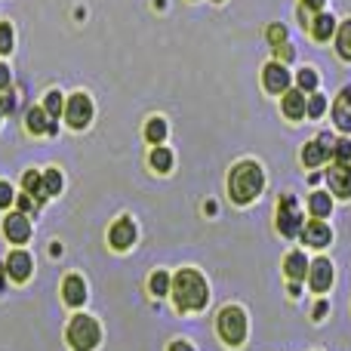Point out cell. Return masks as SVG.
I'll use <instances>...</instances> for the list:
<instances>
[{
  "instance_id": "obj_5",
  "label": "cell",
  "mask_w": 351,
  "mask_h": 351,
  "mask_svg": "<svg viewBox=\"0 0 351 351\" xmlns=\"http://www.w3.org/2000/svg\"><path fill=\"white\" fill-rule=\"evenodd\" d=\"M65 121L71 123L74 130H84L86 123L93 121V102L84 96V93H77V96H71L65 102Z\"/></svg>"
},
{
  "instance_id": "obj_10",
  "label": "cell",
  "mask_w": 351,
  "mask_h": 351,
  "mask_svg": "<svg viewBox=\"0 0 351 351\" xmlns=\"http://www.w3.org/2000/svg\"><path fill=\"white\" fill-rule=\"evenodd\" d=\"M308 280H311V290L315 293L330 290V284H333V262L330 259H315L308 265Z\"/></svg>"
},
{
  "instance_id": "obj_27",
  "label": "cell",
  "mask_w": 351,
  "mask_h": 351,
  "mask_svg": "<svg viewBox=\"0 0 351 351\" xmlns=\"http://www.w3.org/2000/svg\"><path fill=\"white\" fill-rule=\"evenodd\" d=\"M43 108H47V114L49 117H53V121H56V117H62V114H65V105H62V93H49V96H47V102H43Z\"/></svg>"
},
{
  "instance_id": "obj_19",
  "label": "cell",
  "mask_w": 351,
  "mask_h": 351,
  "mask_svg": "<svg viewBox=\"0 0 351 351\" xmlns=\"http://www.w3.org/2000/svg\"><path fill=\"white\" fill-rule=\"evenodd\" d=\"M49 114H47V108H28V114H25V127L31 130V133H49Z\"/></svg>"
},
{
  "instance_id": "obj_24",
  "label": "cell",
  "mask_w": 351,
  "mask_h": 351,
  "mask_svg": "<svg viewBox=\"0 0 351 351\" xmlns=\"http://www.w3.org/2000/svg\"><path fill=\"white\" fill-rule=\"evenodd\" d=\"M173 290V278L167 271H154L152 274V293L154 296H167Z\"/></svg>"
},
{
  "instance_id": "obj_25",
  "label": "cell",
  "mask_w": 351,
  "mask_h": 351,
  "mask_svg": "<svg viewBox=\"0 0 351 351\" xmlns=\"http://www.w3.org/2000/svg\"><path fill=\"white\" fill-rule=\"evenodd\" d=\"M145 136H148V142H154V145H160V142L167 139V123L160 121V117H154V121H148Z\"/></svg>"
},
{
  "instance_id": "obj_39",
  "label": "cell",
  "mask_w": 351,
  "mask_h": 351,
  "mask_svg": "<svg viewBox=\"0 0 351 351\" xmlns=\"http://www.w3.org/2000/svg\"><path fill=\"white\" fill-rule=\"evenodd\" d=\"M6 278H10V274H6V262H0V293L6 290Z\"/></svg>"
},
{
  "instance_id": "obj_11",
  "label": "cell",
  "mask_w": 351,
  "mask_h": 351,
  "mask_svg": "<svg viewBox=\"0 0 351 351\" xmlns=\"http://www.w3.org/2000/svg\"><path fill=\"white\" fill-rule=\"evenodd\" d=\"M3 234L10 237L12 243H25L31 237V222L25 213H10V216L3 219Z\"/></svg>"
},
{
  "instance_id": "obj_32",
  "label": "cell",
  "mask_w": 351,
  "mask_h": 351,
  "mask_svg": "<svg viewBox=\"0 0 351 351\" xmlns=\"http://www.w3.org/2000/svg\"><path fill=\"white\" fill-rule=\"evenodd\" d=\"M324 111H327V99H324L321 93H311V99H308V117H321Z\"/></svg>"
},
{
  "instance_id": "obj_3",
  "label": "cell",
  "mask_w": 351,
  "mask_h": 351,
  "mask_svg": "<svg viewBox=\"0 0 351 351\" xmlns=\"http://www.w3.org/2000/svg\"><path fill=\"white\" fill-rule=\"evenodd\" d=\"M68 342H71L74 351H93L102 342V330L90 315H77L68 324Z\"/></svg>"
},
{
  "instance_id": "obj_20",
  "label": "cell",
  "mask_w": 351,
  "mask_h": 351,
  "mask_svg": "<svg viewBox=\"0 0 351 351\" xmlns=\"http://www.w3.org/2000/svg\"><path fill=\"white\" fill-rule=\"evenodd\" d=\"M308 210H311V216L315 219H327L330 213H333V197L324 194V191H315L308 197Z\"/></svg>"
},
{
  "instance_id": "obj_26",
  "label": "cell",
  "mask_w": 351,
  "mask_h": 351,
  "mask_svg": "<svg viewBox=\"0 0 351 351\" xmlns=\"http://www.w3.org/2000/svg\"><path fill=\"white\" fill-rule=\"evenodd\" d=\"M152 167L158 173H170L173 170V154L167 152V148H158V152L152 154Z\"/></svg>"
},
{
  "instance_id": "obj_36",
  "label": "cell",
  "mask_w": 351,
  "mask_h": 351,
  "mask_svg": "<svg viewBox=\"0 0 351 351\" xmlns=\"http://www.w3.org/2000/svg\"><path fill=\"white\" fill-rule=\"evenodd\" d=\"M10 80H12V74H10V68L0 62V90H10Z\"/></svg>"
},
{
  "instance_id": "obj_31",
  "label": "cell",
  "mask_w": 351,
  "mask_h": 351,
  "mask_svg": "<svg viewBox=\"0 0 351 351\" xmlns=\"http://www.w3.org/2000/svg\"><path fill=\"white\" fill-rule=\"evenodd\" d=\"M43 185H47L49 194H59L62 191V173L59 170H47L43 173Z\"/></svg>"
},
{
  "instance_id": "obj_18",
  "label": "cell",
  "mask_w": 351,
  "mask_h": 351,
  "mask_svg": "<svg viewBox=\"0 0 351 351\" xmlns=\"http://www.w3.org/2000/svg\"><path fill=\"white\" fill-rule=\"evenodd\" d=\"M22 185H25V191L31 194V197L37 200V206L43 204V200L49 197V191H47V185H43V176L37 173V170H28L25 173V179H22Z\"/></svg>"
},
{
  "instance_id": "obj_6",
  "label": "cell",
  "mask_w": 351,
  "mask_h": 351,
  "mask_svg": "<svg viewBox=\"0 0 351 351\" xmlns=\"http://www.w3.org/2000/svg\"><path fill=\"white\" fill-rule=\"evenodd\" d=\"M278 231H280L284 237H296V234H302V216H299L296 200H293V197H284V200H280Z\"/></svg>"
},
{
  "instance_id": "obj_15",
  "label": "cell",
  "mask_w": 351,
  "mask_h": 351,
  "mask_svg": "<svg viewBox=\"0 0 351 351\" xmlns=\"http://www.w3.org/2000/svg\"><path fill=\"white\" fill-rule=\"evenodd\" d=\"M284 114L290 121H302L308 114V99H305L302 90H287L284 93Z\"/></svg>"
},
{
  "instance_id": "obj_2",
  "label": "cell",
  "mask_w": 351,
  "mask_h": 351,
  "mask_svg": "<svg viewBox=\"0 0 351 351\" xmlns=\"http://www.w3.org/2000/svg\"><path fill=\"white\" fill-rule=\"evenodd\" d=\"M262 188H265V173H262L253 160L237 164L228 176V197L234 200V204H250V200H256L262 194Z\"/></svg>"
},
{
  "instance_id": "obj_30",
  "label": "cell",
  "mask_w": 351,
  "mask_h": 351,
  "mask_svg": "<svg viewBox=\"0 0 351 351\" xmlns=\"http://www.w3.org/2000/svg\"><path fill=\"white\" fill-rule=\"evenodd\" d=\"M333 160L336 164H351V142L348 139H342L333 145Z\"/></svg>"
},
{
  "instance_id": "obj_17",
  "label": "cell",
  "mask_w": 351,
  "mask_h": 351,
  "mask_svg": "<svg viewBox=\"0 0 351 351\" xmlns=\"http://www.w3.org/2000/svg\"><path fill=\"white\" fill-rule=\"evenodd\" d=\"M62 296H65V302L68 305H84L86 302V284H84V278H77V274H68L65 278V284H62Z\"/></svg>"
},
{
  "instance_id": "obj_7",
  "label": "cell",
  "mask_w": 351,
  "mask_h": 351,
  "mask_svg": "<svg viewBox=\"0 0 351 351\" xmlns=\"http://www.w3.org/2000/svg\"><path fill=\"white\" fill-rule=\"evenodd\" d=\"M333 145H336V142L330 139L327 133H321V139L308 142V145L302 148V164L308 167V170H315V167H321L324 160H330V158H333Z\"/></svg>"
},
{
  "instance_id": "obj_16",
  "label": "cell",
  "mask_w": 351,
  "mask_h": 351,
  "mask_svg": "<svg viewBox=\"0 0 351 351\" xmlns=\"http://www.w3.org/2000/svg\"><path fill=\"white\" fill-rule=\"evenodd\" d=\"M333 121L342 133H351V86L336 96V105H333Z\"/></svg>"
},
{
  "instance_id": "obj_29",
  "label": "cell",
  "mask_w": 351,
  "mask_h": 351,
  "mask_svg": "<svg viewBox=\"0 0 351 351\" xmlns=\"http://www.w3.org/2000/svg\"><path fill=\"white\" fill-rule=\"evenodd\" d=\"M299 90L302 93H317V74L311 71V68L299 71Z\"/></svg>"
},
{
  "instance_id": "obj_22",
  "label": "cell",
  "mask_w": 351,
  "mask_h": 351,
  "mask_svg": "<svg viewBox=\"0 0 351 351\" xmlns=\"http://www.w3.org/2000/svg\"><path fill=\"white\" fill-rule=\"evenodd\" d=\"M333 31H336V19L330 16V12H317V19H315V37L317 40H330Z\"/></svg>"
},
{
  "instance_id": "obj_35",
  "label": "cell",
  "mask_w": 351,
  "mask_h": 351,
  "mask_svg": "<svg viewBox=\"0 0 351 351\" xmlns=\"http://www.w3.org/2000/svg\"><path fill=\"white\" fill-rule=\"evenodd\" d=\"M16 204V191H12L10 182H0V210H6V206Z\"/></svg>"
},
{
  "instance_id": "obj_28",
  "label": "cell",
  "mask_w": 351,
  "mask_h": 351,
  "mask_svg": "<svg viewBox=\"0 0 351 351\" xmlns=\"http://www.w3.org/2000/svg\"><path fill=\"white\" fill-rule=\"evenodd\" d=\"M12 47H16V40H12V25L10 22H0V53H12Z\"/></svg>"
},
{
  "instance_id": "obj_38",
  "label": "cell",
  "mask_w": 351,
  "mask_h": 351,
  "mask_svg": "<svg viewBox=\"0 0 351 351\" xmlns=\"http://www.w3.org/2000/svg\"><path fill=\"white\" fill-rule=\"evenodd\" d=\"M302 3H305V10H324V3H327V0H302Z\"/></svg>"
},
{
  "instance_id": "obj_12",
  "label": "cell",
  "mask_w": 351,
  "mask_h": 351,
  "mask_svg": "<svg viewBox=\"0 0 351 351\" xmlns=\"http://www.w3.org/2000/svg\"><path fill=\"white\" fill-rule=\"evenodd\" d=\"M108 241H111V247H114V250H130V247H133V243H136V225H133V219H121V222L111 225Z\"/></svg>"
},
{
  "instance_id": "obj_8",
  "label": "cell",
  "mask_w": 351,
  "mask_h": 351,
  "mask_svg": "<svg viewBox=\"0 0 351 351\" xmlns=\"http://www.w3.org/2000/svg\"><path fill=\"white\" fill-rule=\"evenodd\" d=\"M327 185L336 197H351V164H333L330 167Z\"/></svg>"
},
{
  "instance_id": "obj_37",
  "label": "cell",
  "mask_w": 351,
  "mask_h": 351,
  "mask_svg": "<svg viewBox=\"0 0 351 351\" xmlns=\"http://www.w3.org/2000/svg\"><path fill=\"white\" fill-rule=\"evenodd\" d=\"M327 308H330L327 302H317L315 305V321H324V317H327Z\"/></svg>"
},
{
  "instance_id": "obj_1",
  "label": "cell",
  "mask_w": 351,
  "mask_h": 351,
  "mask_svg": "<svg viewBox=\"0 0 351 351\" xmlns=\"http://www.w3.org/2000/svg\"><path fill=\"white\" fill-rule=\"evenodd\" d=\"M173 296L182 311H200L206 305V296H210L204 274L194 271V268H182L173 278Z\"/></svg>"
},
{
  "instance_id": "obj_13",
  "label": "cell",
  "mask_w": 351,
  "mask_h": 351,
  "mask_svg": "<svg viewBox=\"0 0 351 351\" xmlns=\"http://www.w3.org/2000/svg\"><path fill=\"white\" fill-rule=\"evenodd\" d=\"M293 84L290 71H287L284 65H278V62H271V65L265 68V90L268 93H287Z\"/></svg>"
},
{
  "instance_id": "obj_23",
  "label": "cell",
  "mask_w": 351,
  "mask_h": 351,
  "mask_svg": "<svg viewBox=\"0 0 351 351\" xmlns=\"http://www.w3.org/2000/svg\"><path fill=\"white\" fill-rule=\"evenodd\" d=\"M336 49H339L342 59L351 62V22H346L339 31H336Z\"/></svg>"
},
{
  "instance_id": "obj_4",
  "label": "cell",
  "mask_w": 351,
  "mask_h": 351,
  "mask_svg": "<svg viewBox=\"0 0 351 351\" xmlns=\"http://www.w3.org/2000/svg\"><path fill=\"white\" fill-rule=\"evenodd\" d=\"M219 333H222L225 346L231 348L243 346V339H247V315L241 308H225L219 315Z\"/></svg>"
},
{
  "instance_id": "obj_40",
  "label": "cell",
  "mask_w": 351,
  "mask_h": 351,
  "mask_svg": "<svg viewBox=\"0 0 351 351\" xmlns=\"http://www.w3.org/2000/svg\"><path fill=\"white\" fill-rule=\"evenodd\" d=\"M170 351H194V348L188 346V342H173V346H170Z\"/></svg>"
},
{
  "instance_id": "obj_21",
  "label": "cell",
  "mask_w": 351,
  "mask_h": 351,
  "mask_svg": "<svg viewBox=\"0 0 351 351\" xmlns=\"http://www.w3.org/2000/svg\"><path fill=\"white\" fill-rule=\"evenodd\" d=\"M284 271L290 274L293 280H302L305 274H308V259H305L302 253H290L287 256V262H284Z\"/></svg>"
},
{
  "instance_id": "obj_42",
  "label": "cell",
  "mask_w": 351,
  "mask_h": 351,
  "mask_svg": "<svg viewBox=\"0 0 351 351\" xmlns=\"http://www.w3.org/2000/svg\"><path fill=\"white\" fill-rule=\"evenodd\" d=\"M0 117H3V114H0Z\"/></svg>"
},
{
  "instance_id": "obj_41",
  "label": "cell",
  "mask_w": 351,
  "mask_h": 351,
  "mask_svg": "<svg viewBox=\"0 0 351 351\" xmlns=\"http://www.w3.org/2000/svg\"><path fill=\"white\" fill-rule=\"evenodd\" d=\"M271 43H280V28H271Z\"/></svg>"
},
{
  "instance_id": "obj_34",
  "label": "cell",
  "mask_w": 351,
  "mask_h": 351,
  "mask_svg": "<svg viewBox=\"0 0 351 351\" xmlns=\"http://www.w3.org/2000/svg\"><path fill=\"white\" fill-rule=\"evenodd\" d=\"M16 206H19V213H25V216H28V213H34V210H40V206H37V200L31 197L28 191L19 194V197H16Z\"/></svg>"
},
{
  "instance_id": "obj_33",
  "label": "cell",
  "mask_w": 351,
  "mask_h": 351,
  "mask_svg": "<svg viewBox=\"0 0 351 351\" xmlns=\"http://www.w3.org/2000/svg\"><path fill=\"white\" fill-rule=\"evenodd\" d=\"M12 111H16V93L0 90V114H12Z\"/></svg>"
},
{
  "instance_id": "obj_9",
  "label": "cell",
  "mask_w": 351,
  "mask_h": 351,
  "mask_svg": "<svg viewBox=\"0 0 351 351\" xmlns=\"http://www.w3.org/2000/svg\"><path fill=\"white\" fill-rule=\"evenodd\" d=\"M31 268H34V262H31V256L22 253V250H12V253L6 256V274H10V280H16V284L31 278Z\"/></svg>"
},
{
  "instance_id": "obj_14",
  "label": "cell",
  "mask_w": 351,
  "mask_h": 351,
  "mask_svg": "<svg viewBox=\"0 0 351 351\" xmlns=\"http://www.w3.org/2000/svg\"><path fill=\"white\" fill-rule=\"evenodd\" d=\"M330 234H333V231H330V225L324 222V219H311L302 228V241L308 243V247H327Z\"/></svg>"
}]
</instances>
